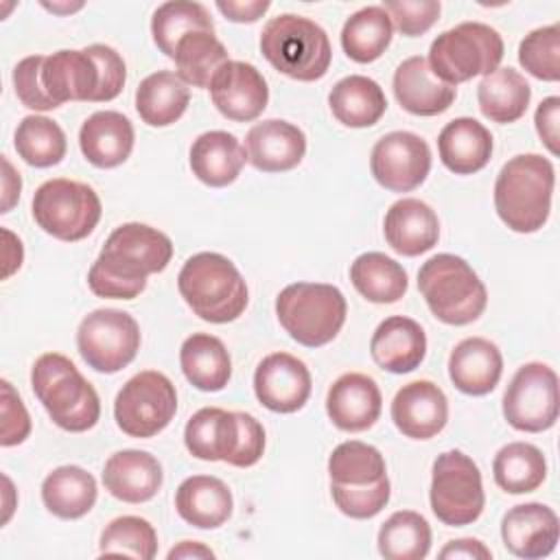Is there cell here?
Listing matches in <instances>:
<instances>
[{"label": "cell", "instance_id": "cell-17", "mask_svg": "<svg viewBox=\"0 0 560 560\" xmlns=\"http://www.w3.org/2000/svg\"><path fill=\"white\" fill-rule=\"evenodd\" d=\"M370 168L383 188L409 192L427 179L431 171V149L418 133L389 131L376 140Z\"/></svg>", "mask_w": 560, "mask_h": 560}, {"label": "cell", "instance_id": "cell-12", "mask_svg": "<svg viewBox=\"0 0 560 560\" xmlns=\"http://www.w3.org/2000/svg\"><path fill=\"white\" fill-rule=\"evenodd\" d=\"M31 210L46 234L68 243L92 234L103 212L92 186L66 177L44 182L33 195Z\"/></svg>", "mask_w": 560, "mask_h": 560}, {"label": "cell", "instance_id": "cell-11", "mask_svg": "<svg viewBox=\"0 0 560 560\" xmlns=\"http://www.w3.org/2000/svg\"><path fill=\"white\" fill-rule=\"evenodd\" d=\"M503 59L501 35L483 22H462L440 33L429 48V66L448 85L490 74Z\"/></svg>", "mask_w": 560, "mask_h": 560}, {"label": "cell", "instance_id": "cell-3", "mask_svg": "<svg viewBox=\"0 0 560 560\" xmlns=\"http://www.w3.org/2000/svg\"><path fill=\"white\" fill-rule=\"evenodd\" d=\"M556 173L553 164L538 153H521L508 160L494 182V210L514 232L540 230L551 210Z\"/></svg>", "mask_w": 560, "mask_h": 560}, {"label": "cell", "instance_id": "cell-14", "mask_svg": "<svg viewBox=\"0 0 560 560\" xmlns=\"http://www.w3.org/2000/svg\"><path fill=\"white\" fill-rule=\"evenodd\" d=\"M177 411V392L171 378L155 370L131 376L114 400V418L131 438H153L164 431Z\"/></svg>", "mask_w": 560, "mask_h": 560}, {"label": "cell", "instance_id": "cell-42", "mask_svg": "<svg viewBox=\"0 0 560 560\" xmlns=\"http://www.w3.org/2000/svg\"><path fill=\"white\" fill-rule=\"evenodd\" d=\"M376 542L387 560H422L431 549V527L422 514L398 510L381 525Z\"/></svg>", "mask_w": 560, "mask_h": 560}, {"label": "cell", "instance_id": "cell-28", "mask_svg": "<svg viewBox=\"0 0 560 560\" xmlns=\"http://www.w3.org/2000/svg\"><path fill=\"white\" fill-rule=\"evenodd\" d=\"M501 372V350L483 337L462 339L448 357V376L453 385L468 396L490 394L497 387Z\"/></svg>", "mask_w": 560, "mask_h": 560}, {"label": "cell", "instance_id": "cell-6", "mask_svg": "<svg viewBox=\"0 0 560 560\" xmlns=\"http://www.w3.org/2000/svg\"><path fill=\"white\" fill-rule=\"evenodd\" d=\"M31 385L59 429L83 433L98 422V394L68 357L59 352H44L37 357L31 370Z\"/></svg>", "mask_w": 560, "mask_h": 560}, {"label": "cell", "instance_id": "cell-7", "mask_svg": "<svg viewBox=\"0 0 560 560\" xmlns=\"http://www.w3.org/2000/svg\"><path fill=\"white\" fill-rule=\"evenodd\" d=\"M184 302L210 324L234 322L247 306V284L230 258L217 252L190 256L177 276Z\"/></svg>", "mask_w": 560, "mask_h": 560}, {"label": "cell", "instance_id": "cell-52", "mask_svg": "<svg viewBox=\"0 0 560 560\" xmlns=\"http://www.w3.org/2000/svg\"><path fill=\"white\" fill-rule=\"evenodd\" d=\"M440 558H479V560H490L492 558V551L481 542V540H475V538H459V540H451L442 551H440Z\"/></svg>", "mask_w": 560, "mask_h": 560}, {"label": "cell", "instance_id": "cell-2", "mask_svg": "<svg viewBox=\"0 0 560 560\" xmlns=\"http://www.w3.org/2000/svg\"><path fill=\"white\" fill-rule=\"evenodd\" d=\"M42 79L57 105L66 101L103 103L120 94L127 68L112 46L90 44L81 50H57L48 55Z\"/></svg>", "mask_w": 560, "mask_h": 560}, {"label": "cell", "instance_id": "cell-24", "mask_svg": "<svg viewBox=\"0 0 560 560\" xmlns=\"http://www.w3.org/2000/svg\"><path fill=\"white\" fill-rule=\"evenodd\" d=\"M457 90L431 70L427 57L413 55L394 72V96L400 107L416 116H438L455 101Z\"/></svg>", "mask_w": 560, "mask_h": 560}, {"label": "cell", "instance_id": "cell-18", "mask_svg": "<svg viewBox=\"0 0 560 560\" xmlns=\"http://www.w3.org/2000/svg\"><path fill=\"white\" fill-rule=\"evenodd\" d=\"M254 392L269 411L293 413L302 409L311 396V372L298 357L271 352L254 372Z\"/></svg>", "mask_w": 560, "mask_h": 560}, {"label": "cell", "instance_id": "cell-44", "mask_svg": "<svg viewBox=\"0 0 560 560\" xmlns=\"http://www.w3.org/2000/svg\"><path fill=\"white\" fill-rule=\"evenodd\" d=\"M13 144L18 155L37 168L59 164L68 149L63 129L46 116H24L15 129Z\"/></svg>", "mask_w": 560, "mask_h": 560}, {"label": "cell", "instance_id": "cell-26", "mask_svg": "<svg viewBox=\"0 0 560 560\" xmlns=\"http://www.w3.org/2000/svg\"><path fill=\"white\" fill-rule=\"evenodd\" d=\"M385 241L396 254L420 256L435 247L440 221L433 208L420 199L405 197L389 206L383 221Z\"/></svg>", "mask_w": 560, "mask_h": 560}, {"label": "cell", "instance_id": "cell-25", "mask_svg": "<svg viewBox=\"0 0 560 560\" xmlns=\"http://www.w3.org/2000/svg\"><path fill=\"white\" fill-rule=\"evenodd\" d=\"M370 354L378 368L392 374L413 372L427 354V335L411 317H387L370 339Z\"/></svg>", "mask_w": 560, "mask_h": 560}, {"label": "cell", "instance_id": "cell-9", "mask_svg": "<svg viewBox=\"0 0 560 560\" xmlns=\"http://www.w3.org/2000/svg\"><path fill=\"white\" fill-rule=\"evenodd\" d=\"M418 289L429 311L451 326L475 322L488 304L486 284L455 254L431 256L418 271Z\"/></svg>", "mask_w": 560, "mask_h": 560}, {"label": "cell", "instance_id": "cell-33", "mask_svg": "<svg viewBox=\"0 0 560 560\" xmlns=\"http://www.w3.org/2000/svg\"><path fill=\"white\" fill-rule=\"evenodd\" d=\"M179 365L186 381L201 392H219L232 376L230 352L223 341L208 332H192L179 348Z\"/></svg>", "mask_w": 560, "mask_h": 560}, {"label": "cell", "instance_id": "cell-37", "mask_svg": "<svg viewBox=\"0 0 560 560\" xmlns=\"http://www.w3.org/2000/svg\"><path fill=\"white\" fill-rule=\"evenodd\" d=\"M532 88L514 68H497L486 74L477 88L479 109L492 122H516L529 105Z\"/></svg>", "mask_w": 560, "mask_h": 560}, {"label": "cell", "instance_id": "cell-23", "mask_svg": "<svg viewBox=\"0 0 560 560\" xmlns=\"http://www.w3.org/2000/svg\"><path fill=\"white\" fill-rule=\"evenodd\" d=\"M247 162L262 173L295 168L306 153L304 131L287 120L269 118L256 122L245 136Z\"/></svg>", "mask_w": 560, "mask_h": 560}, {"label": "cell", "instance_id": "cell-29", "mask_svg": "<svg viewBox=\"0 0 560 560\" xmlns=\"http://www.w3.org/2000/svg\"><path fill=\"white\" fill-rule=\"evenodd\" d=\"M79 147L90 164L114 168L131 155L133 125L120 112H94L79 129Z\"/></svg>", "mask_w": 560, "mask_h": 560}, {"label": "cell", "instance_id": "cell-4", "mask_svg": "<svg viewBox=\"0 0 560 560\" xmlns=\"http://www.w3.org/2000/svg\"><path fill=\"white\" fill-rule=\"evenodd\" d=\"M328 475L332 501L350 518H372L389 501L385 459L372 444L348 440L335 446L328 457Z\"/></svg>", "mask_w": 560, "mask_h": 560}, {"label": "cell", "instance_id": "cell-10", "mask_svg": "<svg viewBox=\"0 0 560 560\" xmlns=\"http://www.w3.org/2000/svg\"><path fill=\"white\" fill-rule=\"evenodd\" d=\"M348 304L335 284L293 282L276 298V315L291 339L306 348L326 346L346 322Z\"/></svg>", "mask_w": 560, "mask_h": 560}, {"label": "cell", "instance_id": "cell-27", "mask_svg": "<svg viewBox=\"0 0 560 560\" xmlns=\"http://www.w3.org/2000/svg\"><path fill=\"white\" fill-rule=\"evenodd\" d=\"M162 466L147 451H118L103 468L105 490L125 503H144L162 488Z\"/></svg>", "mask_w": 560, "mask_h": 560}, {"label": "cell", "instance_id": "cell-13", "mask_svg": "<svg viewBox=\"0 0 560 560\" xmlns=\"http://www.w3.org/2000/svg\"><path fill=\"white\" fill-rule=\"evenodd\" d=\"M431 510L444 525L462 527L475 523L486 505L481 472L462 451H446L433 462Z\"/></svg>", "mask_w": 560, "mask_h": 560}, {"label": "cell", "instance_id": "cell-35", "mask_svg": "<svg viewBox=\"0 0 560 560\" xmlns=\"http://www.w3.org/2000/svg\"><path fill=\"white\" fill-rule=\"evenodd\" d=\"M188 101V85L171 70H158L144 77L136 90L138 116L151 127H168L179 120Z\"/></svg>", "mask_w": 560, "mask_h": 560}, {"label": "cell", "instance_id": "cell-36", "mask_svg": "<svg viewBox=\"0 0 560 560\" xmlns=\"http://www.w3.org/2000/svg\"><path fill=\"white\" fill-rule=\"evenodd\" d=\"M96 492L94 477L81 466H59L42 483L46 510L66 521L85 516L96 503Z\"/></svg>", "mask_w": 560, "mask_h": 560}, {"label": "cell", "instance_id": "cell-55", "mask_svg": "<svg viewBox=\"0 0 560 560\" xmlns=\"http://www.w3.org/2000/svg\"><path fill=\"white\" fill-rule=\"evenodd\" d=\"M48 11H55V13H70V11H77L81 9V4H44Z\"/></svg>", "mask_w": 560, "mask_h": 560}, {"label": "cell", "instance_id": "cell-31", "mask_svg": "<svg viewBox=\"0 0 560 560\" xmlns=\"http://www.w3.org/2000/svg\"><path fill=\"white\" fill-rule=\"evenodd\" d=\"M230 488L212 475H192L184 479L175 492L177 514L192 527L214 529L232 514Z\"/></svg>", "mask_w": 560, "mask_h": 560}, {"label": "cell", "instance_id": "cell-22", "mask_svg": "<svg viewBox=\"0 0 560 560\" xmlns=\"http://www.w3.org/2000/svg\"><path fill=\"white\" fill-rule=\"evenodd\" d=\"M501 538L516 558H545L558 545V516L545 503L514 505L501 521Z\"/></svg>", "mask_w": 560, "mask_h": 560}, {"label": "cell", "instance_id": "cell-21", "mask_svg": "<svg viewBox=\"0 0 560 560\" xmlns=\"http://www.w3.org/2000/svg\"><path fill=\"white\" fill-rule=\"evenodd\" d=\"M383 407V396L376 381L361 372L341 374L328 389L326 411L332 424L348 433L370 429Z\"/></svg>", "mask_w": 560, "mask_h": 560}, {"label": "cell", "instance_id": "cell-46", "mask_svg": "<svg viewBox=\"0 0 560 560\" xmlns=\"http://www.w3.org/2000/svg\"><path fill=\"white\" fill-rule=\"evenodd\" d=\"M518 63L540 81L560 79V26L549 24L532 31L518 44Z\"/></svg>", "mask_w": 560, "mask_h": 560}, {"label": "cell", "instance_id": "cell-41", "mask_svg": "<svg viewBox=\"0 0 560 560\" xmlns=\"http://www.w3.org/2000/svg\"><path fill=\"white\" fill-rule=\"evenodd\" d=\"M228 61V48L208 31L184 35L175 48L177 77L192 88H210L219 68Z\"/></svg>", "mask_w": 560, "mask_h": 560}, {"label": "cell", "instance_id": "cell-43", "mask_svg": "<svg viewBox=\"0 0 560 560\" xmlns=\"http://www.w3.org/2000/svg\"><path fill=\"white\" fill-rule=\"evenodd\" d=\"M195 31L214 33L212 18L201 2H188V0L164 2L155 9L151 18L153 42L171 59H175V48L179 39Z\"/></svg>", "mask_w": 560, "mask_h": 560}, {"label": "cell", "instance_id": "cell-51", "mask_svg": "<svg viewBox=\"0 0 560 560\" xmlns=\"http://www.w3.org/2000/svg\"><path fill=\"white\" fill-rule=\"evenodd\" d=\"M271 7V2L267 0H247V2H238V0H219L217 9L232 22H256L258 18H262V13Z\"/></svg>", "mask_w": 560, "mask_h": 560}, {"label": "cell", "instance_id": "cell-1", "mask_svg": "<svg viewBox=\"0 0 560 560\" xmlns=\"http://www.w3.org/2000/svg\"><path fill=\"white\" fill-rule=\"evenodd\" d=\"M173 258L171 238L144 223H122L105 241L90 267L88 284L98 298L133 300L151 273H160Z\"/></svg>", "mask_w": 560, "mask_h": 560}, {"label": "cell", "instance_id": "cell-34", "mask_svg": "<svg viewBox=\"0 0 560 560\" xmlns=\"http://www.w3.org/2000/svg\"><path fill=\"white\" fill-rule=\"evenodd\" d=\"M328 105L332 116L346 127H372L381 120L387 109V98L383 88L363 74H350L339 79L330 94Z\"/></svg>", "mask_w": 560, "mask_h": 560}, {"label": "cell", "instance_id": "cell-39", "mask_svg": "<svg viewBox=\"0 0 560 560\" xmlns=\"http://www.w3.org/2000/svg\"><path fill=\"white\" fill-rule=\"evenodd\" d=\"M392 20L381 4L354 11L341 28V48L357 63L376 61L392 42Z\"/></svg>", "mask_w": 560, "mask_h": 560}, {"label": "cell", "instance_id": "cell-54", "mask_svg": "<svg viewBox=\"0 0 560 560\" xmlns=\"http://www.w3.org/2000/svg\"><path fill=\"white\" fill-rule=\"evenodd\" d=\"M175 558H214V551L201 542L184 540L168 551V560H175Z\"/></svg>", "mask_w": 560, "mask_h": 560}, {"label": "cell", "instance_id": "cell-45", "mask_svg": "<svg viewBox=\"0 0 560 560\" xmlns=\"http://www.w3.org/2000/svg\"><path fill=\"white\" fill-rule=\"evenodd\" d=\"M158 553V534L147 518L118 516L101 534V556L151 560Z\"/></svg>", "mask_w": 560, "mask_h": 560}, {"label": "cell", "instance_id": "cell-30", "mask_svg": "<svg viewBox=\"0 0 560 560\" xmlns=\"http://www.w3.org/2000/svg\"><path fill=\"white\" fill-rule=\"evenodd\" d=\"M438 151L451 173L472 175L490 162L492 136L479 120L459 116L440 131Z\"/></svg>", "mask_w": 560, "mask_h": 560}, {"label": "cell", "instance_id": "cell-40", "mask_svg": "<svg viewBox=\"0 0 560 560\" xmlns=\"http://www.w3.org/2000/svg\"><path fill=\"white\" fill-rule=\"evenodd\" d=\"M492 475L501 490L525 494L534 492L545 481L547 462L538 446L529 442H510L494 455Z\"/></svg>", "mask_w": 560, "mask_h": 560}, {"label": "cell", "instance_id": "cell-20", "mask_svg": "<svg viewBox=\"0 0 560 560\" xmlns=\"http://www.w3.org/2000/svg\"><path fill=\"white\" fill-rule=\"evenodd\" d=\"M392 420L402 435L429 440L446 427L448 400L431 381L407 383L392 400Z\"/></svg>", "mask_w": 560, "mask_h": 560}, {"label": "cell", "instance_id": "cell-47", "mask_svg": "<svg viewBox=\"0 0 560 560\" xmlns=\"http://www.w3.org/2000/svg\"><path fill=\"white\" fill-rule=\"evenodd\" d=\"M44 61H46V55H31L18 61V66L13 68L15 94L24 107L35 112H48L59 107L44 88V79H42Z\"/></svg>", "mask_w": 560, "mask_h": 560}, {"label": "cell", "instance_id": "cell-15", "mask_svg": "<svg viewBox=\"0 0 560 560\" xmlns=\"http://www.w3.org/2000/svg\"><path fill=\"white\" fill-rule=\"evenodd\" d=\"M77 348L92 370L103 374L120 372L140 350V326L125 311L96 308L81 319Z\"/></svg>", "mask_w": 560, "mask_h": 560}, {"label": "cell", "instance_id": "cell-32", "mask_svg": "<svg viewBox=\"0 0 560 560\" xmlns=\"http://www.w3.org/2000/svg\"><path fill=\"white\" fill-rule=\"evenodd\" d=\"M247 162V151L234 133L206 131L190 147V168L199 182L212 188L232 184Z\"/></svg>", "mask_w": 560, "mask_h": 560}, {"label": "cell", "instance_id": "cell-38", "mask_svg": "<svg viewBox=\"0 0 560 560\" xmlns=\"http://www.w3.org/2000/svg\"><path fill=\"white\" fill-rule=\"evenodd\" d=\"M354 289L374 304H394L407 293V271L381 252H365L350 265Z\"/></svg>", "mask_w": 560, "mask_h": 560}, {"label": "cell", "instance_id": "cell-19", "mask_svg": "<svg viewBox=\"0 0 560 560\" xmlns=\"http://www.w3.org/2000/svg\"><path fill=\"white\" fill-rule=\"evenodd\" d=\"M214 107L230 120L249 122L262 114L269 101V88L260 70L247 61H228L210 83Z\"/></svg>", "mask_w": 560, "mask_h": 560}, {"label": "cell", "instance_id": "cell-53", "mask_svg": "<svg viewBox=\"0 0 560 560\" xmlns=\"http://www.w3.org/2000/svg\"><path fill=\"white\" fill-rule=\"evenodd\" d=\"M2 166H4V199H2V212H9L11 206L18 201L20 197V188H22V182H20V175L13 171L11 162L2 155Z\"/></svg>", "mask_w": 560, "mask_h": 560}, {"label": "cell", "instance_id": "cell-8", "mask_svg": "<svg viewBox=\"0 0 560 560\" xmlns=\"http://www.w3.org/2000/svg\"><path fill=\"white\" fill-rule=\"evenodd\" d=\"M262 57L295 81H317L328 72L332 48L326 31L295 13L271 18L260 33Z\"/></svg>", "mask_w": 560, "mask_h": 560}, {"label": "cell", "instance_id": "cell-49", "mask_svg": "<svg viewBox=\"0 0 560 560\" xmlns=\"http://www.w3.org/2000/svg\"><path fill=\"white\" fill-rule=\"evenodd\" d=\"M0 385H2V440L0 442L2 446H15L28 438L31 418L24 402L11 387V383L2 381Z\"/></svg>", "mask_w": 560, "mask_h": 560}, {"label": "cell", "instance_id": "cell-16", "mask_svg": "<svg viewBox=\"0 0 560 560\" xmlns=\"http://www.w3.org/2000/svg\"><path fill=\"white\" fill-rule=\"evenodd\" d=\"M558 376L540 361L521 365L505 394L503 416L510 427L525 433H540L558 420Z\"/></svg>", "mask_w": 560, "mask_h": 560}, {"label": "cell", "instance_id": "cell-48", "mask_svg": "<svg viewBox=\"0 0 560 560\" xmlns=\"http://www.w3.org/2000/svg\"><path fill=\"white\" fill-rule=\"evenodd\" d=\"M381 7L387 11L394 26L407 37L427 33L442 11V4L435 0H385Z\"/></svg>", "mask_w": 560, "mask_h": 560}, {"label": "cell", "instance_id": "cell-5", "mask_svg": "<svg viewBox=\"0 0 560 560\" xmlns=\"http://www.w3.org/2000/svg\"><path fill=\"white\" fill-rule=\"evenodd\" d=\"M184 442L197 459L249 468L262 457L265 429L252 413L203 407L188 418Z\"/></svg>", "mask_w": 560, "mask_h": 560}, {"label": "cell", "instance_id": "cell-50", "mask_svg": "<svg viewBox=\"0 0 560 560\" xmlns=\"http://www.w3.org/2000/svg\"><path fill=\"white\" fill-rule=\"evenodd\" d=\"M558 112H560V98L558 96H547L540 101L534 114L536 131L545 147L558 155Z\"/></svg>", "mask_w": 560, "mask_h": 560}]
</instances>
